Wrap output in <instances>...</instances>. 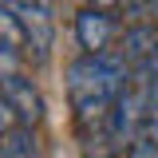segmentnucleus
<instances>
[{"mask_svg": "<svg viewBox=\"0 0 158 158\" xmlns=\"http://www.w3.org/2000/svg\"><path fill=\"white\" fill-rule=\"evenodd\" d=\"M131 79V63L123 59L118 48L111 52H95V56H83L67 67V99H71V111H75V123L83 138L103 135L107 127V115L115 107V99L123 95Z\"/></svg>", "mask_w": 158, "mask_h": 158, "instance_id": "f257e3e1", "label": "nucleus"}, {"mask_svg": "<svg viewBox=\"0 0 158 158\" xmlns=\"http://www.w3.org/2000/svg\"><path fill=\"white\" fill-rule=\"evenodd\" d=\"M12 16L20 20L24 36H28V59L48 63L52 59V44H56V24H52V8L44 0H0Z\"/></svg>", "mask_w": 158, "mask_h": 158, "instance_id": "f03ea898", "label": "nucleus"}, {"mask_svg": "<svg viewBox=\"0 0 158 158\" xmlns=\"http://www.w3.org/2000/svg\"><path fill=\"white\" fill-rule=\"evenodd\" d=\"M75 40H79V48H83L87 56L111 52L115 40H118V20H115V12L103 8V4H87V8L75 16Z\"/></svg>", "mask_w": 158, "mask_h": 158, "instance_id": "7ed1b4c3", "label": "nucleus"}, {"mask_svg": "<svg viewBox=\"0 0 158 158\" xmlns=\"http://www.w3.org/2000/svg\"><path fill=\"white\" fill-rule=\"evenodd\" d=\"M0 95L12 103V111H16V118L24 127L44 123V111H48L44 107V95H40V87L24 71H0Z\"/></svg>", "mask_w": 158, "mask_h": 158, "instance_id": "20e7f679", "label": "nucleus"}, {"mask_svg": "<svg viewBox=\"0 0 158 158\" xmlns=\"http://www.w3.org/2000/svg\"><path fill=\"white\" fill-rule=\"evenodd\" d=\"M24 59H28V36L20 20L0 4V71H20Z\"/></svg>", "mask_w": 158, "mask_h": 158, "instance_id": "39448f33", "label": "nucleus"}, {"mask_svg": "<svg viewBox=\"0 0 158 158\" xmlns=\"http://www.w3.org/2000/svg\"><path fill=\"white\" fill-rule=\"evenodd\" d=\"M0 150H4V158H40L36 154V138H32V127H24V123L4 135Z\"/></svg>", "mask_w": 158, "mask_h": 158, "instance_id": "423d86ee", "label": "nucleus"}, {"mask_svg": "<svg viewBox=\"0 0 158 158\" xmlns=\"http://www.w3.org/2000/svg\"><path fill=\"white\" fill-rule=\"evenodd\" d=\"M127 158H158V138L142 131V135H138L135 142H131V150H127Z\"/></svg>", "mask_w": 158, "mask_h": 158, "instance_id": "0eeeda50", "label": "nucleus"}, {"mask_svg": "<svg viewBox=\"0 0 158 158\" xmlns=\"http://www.w3.org/2000/svg\"><path fill=\"white\" fill-rule=\"evenodd\" d=\"M12 127H20V118H16V111H12V103H8V99L0 95V138L8 135Z\"/></svg>", "mask_w": 158, "mask_h": 158, "instance_id": "6e6552de", "label": "nucleus"}, {"mask_svg": "<svg viewBox=\"0 0 158 158\" xmlns=\"http://www.w3.org/2000/svg\"><path fill=\"white\" fill-rule=\"evenodd\" d=\"M146 16H150V20L158 24V0H146Z\"/></svg>", "mask_w": 158, "mask_h": 158, "instance_id": "1a4fd4ad", "label": "nucleus"}, {"mask_svg": "<svg viewBox=\"0 0 158 158\" xmlns=\"http://www.w3.org/2000/svg\"><path fill=\"white\" fill-rule=\"evenodd\" d=\"M95 4H103V8H107V4H123V0H95Z\"/></svg>", "mask_w": 158, "mask_h": 158, "instance_id": "9d476101", "label": "nucleus"}, {"mask_svg": "<svg viewBox=\"0 0 158 158\" xmlns=\"http://www.w3.org/2000/svg\"><path fill=\"white\" fill-rule=\"evenodd\" d=\"M44 4H48V8H52V0H44Z\"/></svg>", "mask_w": 158, "mask_h": 158, "instance_id": "9b49d317", "label": "nucleus"}]
</instances>
